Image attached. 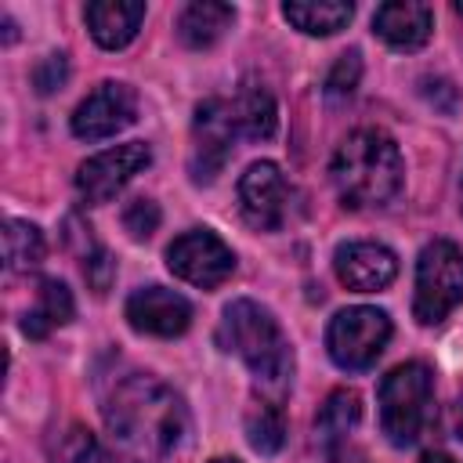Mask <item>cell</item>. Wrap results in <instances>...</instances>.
Segmentation results:
<instances>
[{
	"label": "cell",
	"instance_id": "10",
	"mask_svg": "<svg viewBox=\"0 0 463 463\" xmlns=\"http://www.w3.org/2000/svg\"><path fill=\"white\" fill-rule=\"evenodd\" d=\"M137 119V94L127 83H98L72 112V134L83 141H105Z\"/></svg>",
	"mask_w": 463,
	"mask_h": 463
},
{
	"label": "cell",
	"instance_id": "12",
	"mask_svg": "<svg viewBox=\"0 0 463 463\" xmlns=\"http://www.w3.org/2000/svg\"><path fill=\"white\" fill-rule=\"evenodd\" d=\"M127 322L145 336H181L192 322V304L166 286H141L127 297Z\"/></svg>",
	"mask_w": 463,
	"mask_h": 463
},
{
	"label": "cell",
	"instance_id": "8",
	"mask_svg": "<svg viewBox=\"0 0 463 463\" xmlns=\"http://www.w3.org/2000/svg\"><path fill=\"white\" fill-rule=\"evenodd\" d=\"M166 268H170L177 279H184V282H192V286H199V289H213V286H221L224 279H232V271H235V253H232V246H228L221 235H213L210 228H192V232H184V235H177V239L170 242V250H166Z\"/></svg>",
	"mask_w": 463,
	"mask_h": 463
},
{
	"label": "cell",
	"instance_id": "28",
	"mask_svg": "<svg viewBox=\"0 0 463 463\" xmlns=\"http://www.w3.org/2000/svg\"><path fill=\"white\" fill-rule=\"evenodd\" d=\"M420 463H456V459H452V456H445V452H427Z\"/></svg>",
	"mask_w": 463,
	"mask_h": 463
},
{
	"label": "cell",
	"instance_id": "15",
	"mask_svg": "<svg viewBox=\"0 0 463 463\" xmlns=\"http://www.w3.org/2000/svg\"><path fill=\"white\" fill-rule=\"evenodd\" d=\"M83 18H87V29L90 36L98 40V47L105 51H119L127 47L141 22H145V4H123V0H94L83 7Z\"/></svg>",
	"mask_w": 463,
	"mask_h": 463
},
{
	"label": "cell",
	"instance_id": "7",
	"mask_svg": "<svg viewBox=\"0 0 463 463\" xmlns=\"http://www.w3.org/2000/svg\"><path fill=\"white\" fill-rule=\"evenodd\" d=\"M235 141H239V130H235L228 98H206L195 109V123H192V159H188L192 181L210 184L232 159Z\"/></svg>",
	"mask_w": 463,
	"mask_h": 463
},
{
	"label": "cell",
	"instance_id": "22",
	"mask_svg": "<svg viewBox=\"0 0 463 463\" xmlns=\"http://www.w3.org/2000/svg\"><path fill=\"white\" fill-rule=\"evenodd\" d=\"M246 438L260 456H275L286 445V416L282 405L271 402H257L246 416Z\"/></svg>",
	"mask_w": 463,
	"mask_h": 463
},
{
	"label": "cell",
	"instance_id": "1",
	"mask_svg": "<svg viewBox=\"0 0 463 463\" xmlns=\"http://www.w3.org/2000/svg\"><path fill=\"white\" fill-rule=\"evenodd\" d=\"M105 423L119 463H170L188 441L184 402L156 376H127L105 402Z\"/></svg>",
	"mask_w": 463,
	"mask_h": 463
},
{
	"label": "cell",
	"instance_id": "32",
	"mask_svg": "<svg viewBox=\"0 0 463 463\" xmlns=\"http://www.w3.org/2000/svg\"><path fill=\"white\" fill-rule=\"evenodd\" d=\"M354 463H362V459H354Z\"/></svg>",
	"mask_w": 463,
	"mask_h": 463
},
{
	"label": "cell",
	"instance_id": "29",
	"mask_svg": "<svg viewBox=\"0 0 463 463\" xmlns=\"http://www.w3.org/2000/svg\"><path fill=\"white\" fill-rule=\"evenodd\" d=\"M456 438L463 441V398L456 402Z\"/></svg>",
	"mask_w": 463,
	"mask_h": 463
},
{
	"label": "cell",
	"instance_id": "14",
	"mask_svg": "<svg viewBox=\"0 0 463 463\" xmlns=\"http://www.w3.org/2000/svg\"><path fill=\"white\" fill-rule=\"evenodd\" d=\"M373 29L394 51H416L434 33V11L427 4H416V0H391V4L376 7Z\"/></svg>",
	"mask_w": 463,
	"mask_h": 463
},
{
	"label": "cell",
	"instance_id": "18",
	"mask_svg": "<svg viewBox=\"0 0 463 463\" xmlns=\"http://www.w3.org/2000/svg\"><path fill=\"white\" fill-rule=\"evenodd\" d=\"M358 420H362V398L354 391H347V387L333 391L322 402L318 416H315V438H318V445L326 452L340 449L347 441V434L358 427Z\"/></svg>",
	"mask_w": 463,
	"mask_h": 463
},
{
	"label": "cell",
	"instance_id": "23",
	"mask_svg": "<svg viewBox=\"0 0 463 463\" xmlns=\"http://www.w3.org/2000/svg\"><path fill=\"white\" fill-rule=\"evenodd\" d=\"M51 463H109V459H105L98 438H94L87 427L72 423V427H65V430L54 438V445H51Z\"/></svg>",
	"mask_w": 463,
	"mask_h": 463
},
{
	"label": "cell",
	"instance_id": "27",
	"mask_svg": "<svg viewBox=\"0 0 463 463\" xmlns=\"http://www.w3.org/2000/svg\"><path fill=\"white\" fill-rule=\"evenodd\" d=\"M65 80H69V61H65V54H47V58L33 69V87H36L40 94H54L58 87H65Z\"/></svg>",
	"mask_w": 463,
	"mask_h": 463
},
{
	"label": "cell",
	"instance_id": "13",
	"mask_svg": "<svg viewBox=\"0 0 463 463\" xmlns=\"http://www.w3.org/2000/svg\"><path fill=\"white\" fill-rule=\"evenodd\" d=\"M336 279L354 293L387 289L398 275V257L383 242H344L333 257Z\"/></svg>",
	"mask_w": 463,
	"mask_h": 463
},
{
	"label": "cell",
	"instance_id": "4",
	"mask_svg": "<svg viewBox=\"0 0 463 463\" xmlns=\"http://www.w3.org/2000/svg\"><path fill=\"white\" fill-rule=\"evenodd\" d=\"M434 420V380L423 362L394 365L380 380V430L391 445L405 449L423 438Z\"/></svg>",
	"mask_w": 463,
	"mask_h": 463
},
{
	"label": "cell",
	"instance_id": "25",
	"mask_svg": "<svg viewBox=\"0 0 463 463\" xmlns=\"http://www.w3.org/2000/svg\"><path fill=\"white\" fill-rule=\"evenodd\" d=\"M123 228H127V235L130 239H152V232L159 228V206L152 203V199H134V203H127V210H123Z\"/></svg>",
	"mask_w": 463,
	"mask_h": 463
},
{
	"label": "cell",
	"instance_id": "5",
	"mask_svg": "<svg viewBox=\"0 0 463 463\" xmlns=\"http://www.w3.org/2000/svg\"><path fill=\"white\" fill-rule=\"evenodd\" d=\"M463 300V250L449 239L427 242L416 260L412 315L420 326H438Z\"/></svg>",
	"mask_w": 463,
	"mask_h": 463
},
{
	"label": "cell",
	"instance_id": "17",
	"mask_svg": "<svg viewBox=\"0 0 463 463\" xmlns=\"http://www.w3.org/2000/svg\"><path fill=\"white\" fill-rule=\"evenodd\" d=\"M72 311H76V304H72L69 286L58 282V279H43V282L36 286L33 307H29L25 318H22V333L33 336V340H43L51 329L65 326V322L72 318Z\"/></svg>",
	"mask_w": 463,
	"mask_h": 463
},
{
	"label": "cell",
	"instance_id": "31",
	"mask_svg": "<svg viewBox=\"0 0 463 463\" xmlns=\"http://www.w3.org/2000/svg\"><path fill=\"white\" fill-rule=\"evenodd\" d=\"M459 203H463V181H459Z\"/></svg>",
	"mask_w": 463,
	"mask_h": 463
},
{
	"label": "cell",
	"instance_id": "9",
	"mask_svg": "<svg viewBox=\"0 0 463 463\" xmlns=\"http://www.w3.org/2000/svg\"><path fill=\"white\" fill-rule=\"evenodd\" d=\"M148 163H152V148L145 141H127V145H116V148H105V152H98V156L80 163L76 192H80L83 203L101 206L116 192H123V184L130 177H137Z\"/></svg>",
	"mask_w": 463,
	"mask_h": 463
},
{
	"label": "cell",
	"instance_id": "2",
	"mask_svg": "<svg viewBox=\"0 0 463 463\" xmlns=\"http://www.w3.org/2000/svg\"><path fill=\"white\" fill-rule=\"evenodd\" d=\"M217 344L239 354L260 391V402L282 405L293 383V347L268 307L257 300H232L217 326Z\"/></svg>",
	"mask_w": 463,
	"mask_h": 463
},
{
	"label": "cell",
	"instance_id": "21",
	"mask_svg": "<svg viewBox=\"0 0 463 463\" xmlns=\"http://www.w3.org/2000/svg\"><path fill=\"white\" fill-rule=\"evenodd\" d=\"M47 253V242H43V232L29 221H7L4 224V260H7V271H29L43 260Z\"/></svg>",
	"mask_w": 463,
	"mask_h": 463
},
{
	"label": "cell",
	"instance_id": "3",
	"mask_svg": "<svg viewBox=\"0 0 463 463\" xmlns=\"http://www.w3.org/2000/svg\"><path fill=\"white\" fill-rule=\"evenodd\" d=\"M402 152L391 134L376 127H362L344 137V145L333 156L329 177L336 184V195L351 210H376L387 206L402 192Z\"/></svg>",
	"mask_w": 463,
	"mask_h": 463
},
{
	"label": "cell",
	"instance_id": "20",
	"mask_svg": "<svg viewBox=\"0 0 463 463\" xmlns=\"http://www.w3.org/2000/svg\"><path fill=\"white\" fill-rule=\"evenodd\" d=\"M282 14L307 36H333L351 22L354 7L344 0H289L282 4Z\"/></svg>",
	"mask_w": 463,
	"mask_h": 463
},
{
	"label": "cell",
	"instance_id": "26",
	"mask_svg": "<svg viewBox=\"0 0 463 463\" xmlns=\"http://www.w3.org/2000/svg\"><path fill=\"white\" fill-rule=\"evenodd\" d=\"M83 279H87V286H90L98 297L109 293V286H112V279H116V260H112L101 246L87 250V253H83Z\"/></svg>",
	"mask_w": 463,
	"mask_h": 463
},
{
	"label": "cell",
	"instance_id": "19",
	"mask_svg": "<svg viewBox=\"0 0 463 463\" xmlns=\"http://www.w3.org/2000/svg\"><path fill=\"white\" fill-rule=\"evenodd\" d=\"M232 105V119H235V130L239 137L246 141H268L275 134V123H279V112H275V101L264 87H242L235 98H228Z\"/></svg>",
	"mask_w": 463,
	"mask_h": 463
},
{
	"label": "cell",
	"instance_id": "11",
	"mask_svg": "<svg viewBox=\"0 0 463 463\" xmlns=\"http://www.w3.org/2000/svg\"><path fill=\"white\" fill-rule=\"evenodd\" d=\"M239 210L250 228L275 232L289 213V184L275 163H253L239 177Z\"/></svg>",
	"mask_w": 463,
	"mask_h": 463
},
{
	"label": "cell",
	"instance_id": "30",
	"mask_svg": "<svg viewBox=\"0 0 463 463\" xmlns=\"http://www.w3.org/2000/svg\"><path fill=\"white\" fill-rule=\"evenodd\" d=\"M210 463H239V459H228V456H221V459H210Z\"/></svg>",
	"mask_w": 463,
	"mask_h": 463
},
{
	"label": "cell",
	"instance_id": "16",
	"mask_svg": "<svg viewBox=\"0 0 463 463\" xmlns=\"http://www.w3.org/2000/svg\"><path fill=\"white\" fill-rule=\"evenodd\" d=\"M232 25H235V7L217 0H195L177 14V36L192 51L213 47Z\"/></svg>",
	"mask_w": 463,
	"mask_h": 463
},
{
	"label": "cell",
	"instance_id": "6",
	"mask_svg": "<svg viewBox=\"0 0 463 463\" xmlns=\"http://www.w3.org/2000/svg\"><path fill=\"white\" fill-rule=\"evenodd\" d=\"M387 340H391V318L380 307H344L326 329L329 358L347 373L369 369L383 354Z\"/></svg>",
	"mask_w": 463,
	"mask_h": 463
},
{
	"label": "cell",
	"instance_id": "24",
	"mask_svg": "<svg viewBox=\"0 0 463 463\" xmlns=\"http://www.w3.org/2000/svg\"><path fill=\"white\" fill-rule=\"evenodd\" d=\"M358 80H362V58H358V51H344L333 61L329 76H326V94L329 98H347L358 87Z\"/></svg>",
	"mask_w": 463,
	"mask_h": 463
}]
</instances>
